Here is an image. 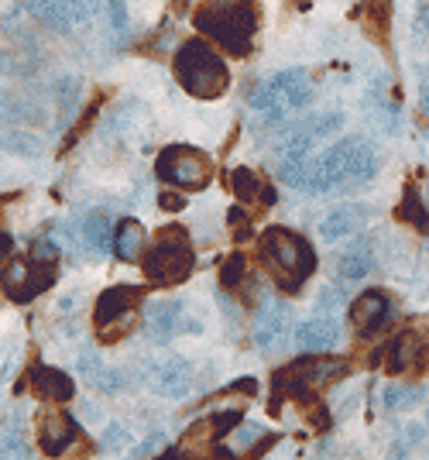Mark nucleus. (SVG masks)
Instances as JSON below:
<instances>
[{
    "label": "nucleus",
    "mask_w": 429,
    "mask_h": 460,
    "mask_svg": "<svg viewBox=\"0 0 429 460\" xmlns=\"http://www.w3.org/2000/svg\"><path fill=\"white\" fill-rule=\"evenodd\" d=\"M144 244H148V234L144 227L137 224V220H120L118 230H114V254H118L120 261H141V254H144Z\"/></svg>",
    "instance_id": "24"
},
{
    "label": "nucleus",
    "mask_w": 429,
    "mask_h": 460,
    "mask_svg": "<svg viewBox=\"0 0 429 460\" xmlns=\"http://www.w3.org/2000/svg\"><path fill=\"white\" fill-rule=\"evenodd\" d=\"M24 11L52 31H73L90 18V0H24Z\"/></svg>",
    "instance_id": "15"
},
{
    "label": "nucleus",
    "mask_w": 429,
    "mask_h": 460,
    "mask_svg": "<svg viewBox=\"0 0 429 460\" xmlns=\"http://www.w3.org/2000/svg\"><path fill=\"white\" fill-rule=\"evenodd\" d=\"M371 210L364 203H344V207H337V210L320 224V237L323 241H340V237H351L357 230H364L368 224Z\"/></svg>",
    "instance_id": "20"
},
{
    "label": "nucleus",
    "mask_w": 429,
    "mask_h": 460,
    "mask_svg": "<svg viewBox=\"0 0 429 460\" xmlns=\"http://www.w3.org/2000/svg\"><path fill=\"white\" fill-rule=\"evenodd\" d=\"M426 422H429V412H426Z\"/></svg>",
    "instance_id": "44"
},
{
    "label": "nucleus",
    "mask_w": 429,
    "mask_h": 460,
    "mask_svg": "<svg viewBox=\"0 0 429 460\" xmlns=\"http://www.w3.org/2000/svg\"><path fill=\"white\" fill-rule=\"evenodd\" d=\"M31 388H35V395L48 399V402H69V399L76 395L73 378H69L62 367H52V365L31 367Z\"/></svg>",
    "instance_id": "22"
},
{
    "label": "nucleus",
    "mask_w": 429,
    "mask_h": 460,
    "mask_svg": "<svg viewBox=\"0 0 429 460\" xmlns=\"http://www.w3.org/2000/svg\"><path fill=\"white\" fill-rule=\"evenodd\" d=\"M158 203H162V210H169V213H176V210H182V207H186L182 192H169V190L158 196Z\"/></svg>",
    "instance_id": "36"
},
{
    "label": "nucleus",
    "mask_w": 429,
    "mask_h": 460,
    "mask_svg": "<svg viewBox=\"0 0 429 460\" xmlns=\"http://www.w3.org/2000/svg\"><path fill=\"white\" fill-rule=\"evenodd\" d=\"M419 117H423V131L429 135V73H419Z\"/></svg>",
    "instance_id": "34"
},
{
    "label": "nucleus",
    "mask_w": 429,
    "mask_h": 460,
    "mask_svg": "<svg viewBox=\"0 0 429 460\" xmlns=\"http://www.w3.org/2000/svg\"><path fill=\"white\" fill-rule=\"evenodd\" d=\"M244 282H248V265H244V258H241V254L227 258L223 269H220V286L227 288V292H237V288H244Z\"/></svg>",
    "instance_id": "30"
},
{
    "label": "nucleus",
    "mask_w": 429,
    "mask_h": 460,
    "mask_svg": "<svg viewBox=\"0 0 429 460\" xmlns=\"http://www.w3.org/2000/svg\"><path fill=\"white\" fill-rule=\"evenodd\" d=\"M172 73H176L179 86L196 100H216L231 86L227 62L206 39L182 41L172 56Z\"/></svg>",
    "instance_id": "4"
},
{
    "label": "nucleus",
    "mask_w": 429,
    "mask_h": 460,
    "mask_svg": "<svg viewBox=\"0 0 429 460\" xmlns=\"http://www.w3.org/2000/svg\"><path fill=\"white\" fill-rule=\"evenodd\" d=\"M423 402V388L419 385H389L385 388V405H389L391 412H406V409H412V405H419Z\"/></svg>",
    "instance_id": "29"
},
{
    "label": "nucleus",
    "mask_w": 429,
    "mask_h": 460,
    "mask_svg": "<svg viewBox=\"0 0 429 460\" xmlns=\"http://www.w3.org/2000/svg\"><path fill=\"white\" fill-rule=\"evenodd\" d=\"M340 124H344V114H316V117H306V120H293L282 137H278V148H282V158L285 155H310L312 145L316 141H327L330 135L340 131Z\"/></svg>",
    "instance_id": "11"
},
{
    "label": "nucleus",
    "mask_w": 429,
    "mask_h": 460,
    "mask_svg": "<svg viewBox=\"0 0 429 460\" xmlns=\"http://www.w3.org/2000/svg\"><path fill=\"white\" fill-rule=\"evenodd\" d=\"M155 175L179 192H199L214 179V158L193 145H169L155 158Z\"/></svg>",
    "instance_id": "7"
},
{
    "label": "nucleus",
    "mask_w": 429,
    "mask_h": 460,
    "mask_svg": "<svg viewBox=\"0 0 429 460\" xmlns=\"http://www.w3.org/2000/svg\"><path fill=\"white\" fill-rule=\"evenodd\" d=\"M385 365L391 375H412L429 367V341L419 330H402L395 341L385 347Z\"/></svg>",
    "instance_id": "16"
},
{
    "label": "nucleus",
    "mask_w": 429,
    "mask_h": 460,
    "mask_svg": "<svg viewBox=\"0 0 429 460\" xmlns=\"http://www.w3.org/2000/svg\"><path fill=\"white\" fill-rule=\"evenodd\" d=\"M144 330L152 333V341L169 344L179 333H199L203 323L196 316H189L186 299H155L144 309Z\"/></svg>",
    "instance_id": "10"
},
{
    "label": "nucleus",
    "mask_w": 429,
    "mask_h": 460,
    "mask_svg": "<svg viewBox=\"0 0 429 460\" xmlns=\"http://www.w3.org/2000/svg\"><path fill=\"white\" fill-rule=\"evenodd\" d=\"M76 440V422L59 409H41L39 416V443L48 457H59Z\"/></svg>",
    "instance_id": "18"
},
{
    "label": "nucleus",
    "mask_w": 429,
    "mask_h": 460,
    "mask_svg": "<svg viewBox=\"0 0 429 460\" xmlns=\"http://www.w3.org/2000/svg\"><path fill=\"white\" fill-rule=\"evenodd\" d=\"M344 375H347V361H340V358H312V361L289 365L275 382H289V395H310V392L330 388Z\"/></svg>",
    "instance_id": "9"
},
{
    "label": "nucleus",
    "mask_w": 429,
    "mask_h": 460,
    "mask_svg": "<svg viewBox=\"0 0 429 460\" xmlns=\"http://www.w3.org/2000/svg\"><path fill=\"white\" fill-rule=\"evenodd\" d=\"M398 220L412 224L416 230H429V207L419 199V190H416V186L406 190V199H402V207H398Z\"/></svg>",
    "instance_id": "28"
},
{
    "label": "nucleus",
    "mask_w": 429,
    "mask_h": 460,
    "mask_svg": "<svg viewBox=\"0 0 429 460\" xmlns=\"http://www.w3.org/2000/svg\"><path fill=\"white\" fill-rule=\"evenodd\" d=\"M258 433H261V426H244V429H237V450H244Z\"/></svg>",
    "instance_id": "37"
},
{
    "label": "nucleus",
    "mask_w": 429,
    "mask_h": 460,
    "mask_svg": "<svg viewBox=\"0 0 429 460\" xmlns=\"http://www.w3.org/2000/svg\"><path fill=\"white\" fill-rule=\"evenodd\" d=\"M148 382H152V388H155L158 395H165V399H182V395H189V388H193V365H189L186 358H169V361H162V365L152 367Z\"/></svg>",
    "instance_id": "17"
},
{
    "label": "nucleus",
    "mask_w": 429,
    "mask_h": 460,
    "mask_svg": "<svg viewBox=\"0 0 429 460\" xmlns=\"http://www.w3.org/2000/svg\"><path fill=\"white\" fill-rule=\"evenodd\" d=\"M261 265L268 269L272 282L285 292H299L316 271V251L302 234L285 227H268L261 237Z\"/></svg>",
    "instance_id": "3"
},
{
    "label": "nucleus",
    "mask_w": 429,
    "mask_h": 460,
    "mask_svg": "<svg viewBox=\"0 0 429 460\" xmlns=\"http://www.w3.org/2000/svg\"><path fill=\"white\" fill-rule=\"evenodd\" d=\"M374 269V244L371 241H354L347 251L337 254L333 261V279L337 282H361Z\"/></svg>",
    "instance_id": "19"
},
{
    "label": "nucleus",
    "mask_w": 429,
    "mask_h": 460,
    "mask_svg": "<svg viewBox=\"0 0 429 460\" xmlns=\"http://www.w3.org/2000/svg\"><path fill=\"white\" fill-rule=\"evenodd\" d=\"M100 447H103L107 454H114V450H127V447H131V433H127V426L110 422V426L103 429V437H100Z\"/></svg>",
    "instance_id": "32"
},
{
    "label": "nucleus",
    "mask_w": 429,
    "mask_h": 460,
    "mask_svg": "<svg viewBox=\"0 0 429 460\" xmlns=\"http://www.w3.org/2000/svg\"><path fill=\"white\" fill-rule=\"evenodd\" d=\"M402 460H406V457H402Z\"/></svg>",
    "instance_id": "45"
},
{
    "label": "nucleus",
    "mask_w": 429,
    "mask_h": 460,
    "mask_svg": "<svg viewBox=\"0 0 429 460\" xmlns=\"http://www.w3.org/2000/svg\"><path fill=\"white\" fill-rule=\"evenodd\" d=\"M31 261H39V265H52V269H56V265H59V248H56L52 241H45V237H41V241H35V248H31Z\"/></svg>",
    "instance_id": "33"
},
{
    "label": "nucleus",
    "mask_w": 429,
    "mask_h": 460,
    "mask_svg": "<svg viewBox=\"0 0 429 460\" xmlns=\"http://www.w3.org/2000/svg\"><path fill=\"white\" fill-rule=\"evenodd\" d=\"M312 100V83L306 69H282L268 83L258 86L251 96V107L265 117V124H282L285 117L299 114Z\"/></svg>",
    "instance_id": "6"
},
{
    "label": "nucleus",
    "mask_w": 429,
    "mask_h": 460,
    "mask_svg": "<svg viewBox=\"0 0 429 460\" xmlns=\"http://www.w3.org/2000/svg\"><path fill=\"white\" fill-rule=\"evenodd\" d=\"M79 375L93 385L97 392H118L120 385H124V378H120L118 371L103 365L93 350H83V354H79Z\"/></svg>",
    "instance_id": "25"
},
{
    "label": "nucleus",
    "mask_w": 429,
    "mask_h": 460,
    "mask_svg": "<svg viewBox=\"0 0 429 460\" xmlns=\"http://www.w3.org/2000/svg\"><path fill=\"white\" fill-rule=\"evenodd\" d=\"M162 460H179V457H176V454H165V457H162Z\"/></svg>",
    "instance_id": "41"
},
{
    "label": "nucleus",
    "mask_w": 429,
    "mask_h": 460,
    "mask_svg": "<svg viewBox=\"0 0 429 460\" xmlns=\"http://www.w3.org/2000/svg\"><path fill=\"white\" fill-rule=\"evenodd\" d=\"M416 28L429 35V0H419V14H416Z\"/></svg>",
    "instance_id": "39"
},
{
    "label": "nucleus",
    "mask_w": 429,
    "mask_h": 460,
    "mask_svg": "<svg viewBox=\"0 0 429 460\" xmlns=\"http://www.w3.org/2000/svg\"><path fill=\"white\" fill-rule=\"evenodd\" d=\"M295 344L302 350H312V354H327L340 344V323L333 316H316V320H306V323L295 330Z\"/></svg>",
    "instance_id": "21"
},
{
    "label": "nucleus",
    "mask_w": 429,
    "mask_h": 460,
    "mask_svg": "<svg viewBox=\"0 0 429 460\" xmlns=\"http://www.w3.org/2000/svg\"><path fill=\"white\" fill-rule=\"evenodd\" d=\"M141 299H144V292L137 286H114L100 292L93 320H97V337L103 344H118L127 337V330L137 323Z\"/></svg>",
    "instance_id": "8"
},
{
    "label": "nucleus",
    "mask_w": 429,
    "mask_h": 460,
    "mask_svg": "<svg viewBox=\"0 0 429 460\" xmlns=\"http://www.w3.org/2000/svg\"><path fill=\"white\" fill-rule=\"evenodd\" d=\"M0 117H4V96H0Z\"/></svg>",
    "instance_id": "42"
},
{
    "label": "nucleus",
    "mask_w": 429,
    "mask_h": 460,
    "mask_svg": "<svg viewBox=\"0 0 429 460\" xmlns=\"http://www.w3.org/2000/svg\"><path fill=\"white\" fill-rule=\"evenodd\" d=\"M214 460H234V457H214Z\"/></svg>",
    "instance_id": "43"
},
{
    "label": "nucleus",
    "mask_w": 429,
    "mask_h": 460,
    "mask_svg": "<svg viewBox=\"0 0 429 460\" xmlns=\"http://www.w3.org/2000/svg\"><path fill=\"white\" fill-rule=\"evenodd\" d=\"M254 347L258 354H278L285 350L289 341H293V309L285 306L282 299H272L265 303L258 320H254Z\"/></svg>",
    "instance_id": "12"
},
{
    "label": "nucleus",
    "mask_w": 429,
    "mask_h": 460,
    "mask_svg": "<svg viewBox=\"0 0 429 460\" xmlns=\"http://www.w3.org/2000/svg\"><path fill=\"white\" fill-rule=\"evenodd\" d=\"M172 7H176L179 14H182V11H186V0H172Z\"/></svg>",
    "instance_id": "40"
},
{
    "label": "nucleus",
    "mask_w": 429,
    "mask_h": 460,
    "mask_svg": "<svg viewBox=\"0 0 429 460\" xmlns=\"http://www.w3.org/2000/svg\"><path fill=\"white\" fill-rule=\"evenodd\" d=\"M0 450L7 460H31L28 454V440H24V429H21V420L11 416L4 422V433H0Z\"/></svg>",
    "instance_id": "27"
},
{
    "label": "nucleus",
    "mask_w": 429,
    "mask_h": 460,
    "mask_svg": "<svg viewBox=\"0 0 429 460\" xmlns=\"http://www.w3.org/2000/svg\"><path fill=\"white\" fill-rule=\"evenodd\" d=\"M162 440H165L162 433H152V437H148V440L141 443V447H137L135 454H131V460H148V457H152V454L158 450V447H162Z\"/></svg>",
    "instance_id": "35"
},
{
    "label": "nucleus",
    "mask_w": 429,
    "mask_h": 460,
    "mask_svg": "<svg viewBox=\"0 0 429 460\" xmlns=\"http://www.w3.org/2000/svg\"><path fill=\"white\" fill-rule=\"evenodd\" d=\"M378 175V155L364 137H344L323 155H285L278 179L299 192H344L357 190Z\"/></svg>",
    "instance_id": "1"
},
{
    "label": "nucleus",
    "mask_w": 429,
    "mask_h": 460,
    "mask_svg": "<svg viewBox=\"0 0 429 460\" xmlns=\"http://www.w3.org/2000/svg\"><path fill=\"white\" fill-rule=\"evenodd\" d=\"M0 145H4V148H7V152L11 155H24V158H35V155H39V137H28V135H14V131H11V135H4L0 137Z\"/></svg>",
    "instance_id": "31"
},
{
    "label": "nucleus",
    "mask_w": 429,
    "mask_h": 460,
    "mask_svg": "<svg viewBox=\"0 0 429 460\" xmlns=\"http://www.w3.org/2000/svg\"><path fill=\"white\" fill-rule=\"evenodd\" d=\"M83 244L93 251V254H103V251L114 244V230H110V217L107 213L93 210L83 220Z\"/></svg>",
    "instance_id": "26"
},
{
    "label": "nucleus",
    "mask_w": 429,
    "mask_h": 460,
    "mask_svg": "<svg viewBox=\"0 0 429 460\" xmlns=\"http://www.w3.org/2000/svg\"><path fill=\"white\" fill-rule=\"evenodd\" d=\"M391 316H395V306H391V299L381 288H368L351 303V326L354 333L364 337V341L378 337L391 323Z\"/></svg>",
    "instance_id": "14"
},
{
    "label": "nucleus",
    "mask_w": 429,
    "mask_h": 460,
    "mask_svg": "<svg viewBox=\"0 0 429 460\" xmlns=\"http://www.w3.org/2000/svg\"><path fill=\"white\" fill-rule=\"evenodd\" d=\"M196 28L210 35L214 45H220L227 56H251L254 35H258V4L254 0H199L196 7Z\"/></svg>",
    "instance_id": "2"
},
{
    "label": "nucleus",
    "mask_w": 429,
    "mask_h": 460,
    "mask_svg": "<svg viewBox=\"0 0 429 460\" xmlns=\"http://www.w3.org/2000/svg\"><path fill=\"white\" fill-rule=\"evenodd\" d=\"M11 254H14V237H11L7 230H0V265H4Z\"/></svg>",
    "instance_id": "38"
},
{
    "label": "nucleus",
    "mask_w": 429,
    "mask_h": 460,
    "mask_svg": "<svg viewBox=\"0 0 429 460\" xmlns=\"http://www.w3.org/2000/svg\"><path fill=\"white\" fill-rule=\"evenodd\" d=\"M56 282V269L52 265H39V261H11L7 269L0 271V286L4 292L14 299V303H28V299H35L39 292Z\"/></svg>",
    "instance_id": "13"
},
{
    "label": "nucleus",
    "mask_w": 429,
    "mask_h": 460,
    "mask_svg": "<svg viewBox=\"0 0 429 460\" xmlns=\"http://www.w3.org/2000/svg\"><path fill=\"white\" fill-rule=\"evenodd\" d=\"M141 269L148 275V282H155V286H182L196 269L189 234L182 227H162L155 234V241L144 248Z\"/></svg>",
    "instance_id": "5"
},
{
    "label": "nucleus",
    "mask_w": 429,
    "mask_h": 460,
    "mask_svg": "<svg viewBox=\"0 0 429 460\" xmlns=\"http://www.w3.org/2000/svg\"><path fill=\"white\" fill-rule=\"evenodd\" d=\"M231 190L237 192L241 203H261V207H275L272 186H265L261 175H254L251 169H234L231 172Z\"/></svg>",
    "instance_id": "23"
}]
</instances>
